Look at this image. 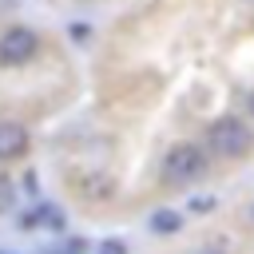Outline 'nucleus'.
Segmentation results:
<instances>
[{
    "label": "nucleus",
    "mask_w": 254,
    "mask_h": 254,
    "mask_svg": "<svg viewBox=\"0 0 254 254\" xmlns=\"http://www.w3.org/2000/svg\"><path fill=\"white\" fill-rule=\"evenodd\" d=\"M12 202H16V183L0 175V214H8V210H12Z\"/></svg>",
    "instance_id": "nucleus-8"
},
{
    "label": "nucleus",
    "mask_w": 254,
    "mask_h": 254,
    "mask_svg": "<svg viewBox=\"0 0 254 254\" xmlns=\"http://www.w3.org/2000/svg\"><path fill=\"white\" fill-rule=\"evenodd\" d=\"M179 226H183V218H179L175 210H155V214H151V230H155V234H175Z\"/></svg>",
    "instance_id": "nucleus-7"
},
{
    "label": "nucleus",
    "mask_w": 254,
    "mask_h": 254,
    "mask_svg": "<svg viewBox=\"0 0 254 254\" xmlns=\"http://www.w3.org/2000/svg\"><path fill=\"white\" fill-rule=\"evenodd\" d=\"M246 107H250V115H254V91H250V95H246Z\"/></svg>",
    "instance_id": "nucleus-12"
},
{
    "label": "nucleus",
    "mask_w": 254,
    "mask_h": 254,
    "mask_svg": "<svg viewBox=\"0 0 254 254\" xmlns=\"http://www.w3.org/2000/svg\"><path fill=\"white\" fill-rule=\"evenodd\" d=\"M254 151V127L238 115H222L206 127V155L214 159H246Z\"/></svg>",
    "instance_id": "nucleus-1"
},
{
    "label": "nucleus",
    "mask_w": 254,
    "mask_h": 254,
    "mask_svg": "<svg viewBox=\"0 0 254 254\" xmlns=\"http://www.w3.org/2000/svg\"><path fill=\"white\" fill-rule=\"evenodd\" d=\"M250 4H254V0H250Z\"/></svg>",
    "instance_id": "nucleus-15"
},
{
    "label": "nucleus",
    "mask_w": 254,
    "mask_h": 254,
    "mask_svg": "<svg viewBox=\"0 0 254 254\" xmlns=\"http://www.w3.org/2000/svg\"><path fill=\"white\" fill-rule=\"evenodd\" d=\"M16 226H20V230H64L67 218H64V210H60L56 202H40V206L24 210Z\"/></svg>",
    "instance_id": "nucleus-5"
},
{
    "label": "nucleus",
    "mask_w": 254,
    "mask_h": 254,
    "mask_svg": "<svg viewBox=\"0 0 254 254\" xmlns=\"http://www.w3.org/2000/svg\"><path fill=\"white\" fill-rule=\"evenodd\" d=\"M75 183H79V194H83L87 202H107V198H115V179H107L103 171H83Z\"/></svg>",
    "instance_id": "nucleus-6"
},
{
    "label": "nucleus",
    "mask_w": 254,
    "mask_h": 254,
    "mask_svg": "<svg viewBox=\"0 0 254 254\" xmlns=\"http://www.w3.org/2000/svg\"><path fill=\"white\" fill-rule=\"evenodd\" d=\"M40 52V36L32 28H8L0 36V67H20Z\"/></svg>",
    "instance_id": "nucleus-3"
},
{
    "label": "nucleus",
    "mask_w": 254,
    "mask_h": 254,
    "mask_svg": "<svg viewBox=\"0 0 254 254\" xmlns=\"http://www.w3.org/2000/svg\"><path fill=\"white\" fill-rule=\"evenodd\" d=\"M99 254H127V242L123 238H103L99 242Z\"/></svg>",
    "instance_id": "nucleus-10"
},
{
    "label": "nucleus",
    "mask_w": 254,
    "mask_h": 254,
    "mask_svg": "<svg viewBox=\"0 0 254 254\" xmlns=\"http://www.w3.org/2000/svg\"><path fill=\"white\" fill-rule=\"evenodd\" d=\"M0 254H12V250H0Z\"/></svg>",
    "instance_id": "nucleus-14"
},
{
    "label": "nucleus",
    "mask_w": 254,
    "mask_h": 254,
    "mask_svg": "<svg viewBox=\"0 0 254 254\" xmlns=\"http://www.w3.org/2000/svg\"><path fill=\"white\" fill-rule=\"evenodd\" d=\"M194 254H230V242H226V238H214V242H206V246H198Z\"/></svg>",
    "instance_id": "nucleus-11"
},
{
    "label": "nucleus",
    "mask_w": 254,
    "mask_h": 254,
    "mask_svg": "<svg viewBox=\"0 0 254 254\" xmlns=\"http://www.w3.org/2000/svg\"><path fill=\"white\" fill-rule=\"evenodd\" d=\"M250 222H254V202H250Z\"/></svg>",
    "instance_id": "nucleus-13"
},
{
    "label": "nucleus",
    "mask_w": 254,
    "mask_h": 254,
    "mask_svg": "<svg viewBox=\"0 0 254 254\" xmlns=\"http://www.w3.org/2000/svg\"><path fill=\"white\" fill-rule=\"evenodd\" d=\"M44 254H87V242H83V238H67V242H60V246L44 250Z\"/></svg>",
    "instance_id": "nucleus-9"
},
{
    "label": "nucleus",
    "mask_w": 254,
    "mask_h": 254,
    "mask_svg": "<svg viewBox=\"0 0 254 254\" xmlns=\"http://www.w3.org/2000/svg\"><path fill=\"white\" fill-rule=\"evenodd\" d=\"M206 147L198 143H175L163 159V183L167 187H190L206 175Z\"/></svg>",
    "instance_id": "nucleus-2"
},
{
    "label": "nucleus",
    "mask_w": 254,
    "mask_h": 254,
    "mask_svg": "<svg viewBox=\"0 0 254 254\" xmlns=\"http://www.w3.org/2000/svg\"><path fill=\"white\" fill-rule=\"evenodd\" d=\"M28 127L16 123V119H0V163H12V159H24L28 155Z\"/></svg>",
    "instance_id": "nucleus-4"
}]
</instances>
